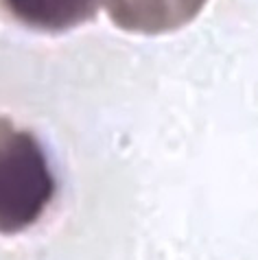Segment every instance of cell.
Segmentation results:
<instances>
[{
	"label": "cell",
	"mask_w": 258,
	"mask_h": 260,
	"mask_svg": "<svg viewBox=\"0 0 258 260\" xmlns=\"http://www.w3.org/2000/svg\"><path fill=\"white\" fill-rule=\"evenodd\" d=\"M55 197V177L38 138L0 116V234L35 225Z\"/></svg>",
	"instance_id": "obj_1"
},
{
	"label": "cell",
	"mask_w": 258,
	"mask_h": 260,
	"mask_svg": "<svg viewBox=\"0 0 258 260\" xmlns=\"http://www.w3.org/2000/svg\"><path fill=\"white\" fill-rule=\"evenodd\" d=\"M5 11L35 31L61 33L96 16L99 0H0Z\"/></svg>",
	"instance_id": "obj_3"
},
{
	"label": "cell",
	"mask_w": 258,
	"mask_h": 260,
	"mask_svg": "<svg viewBox=\"0 0 258 260\" xmlns=\"http://www.w3.org/2000/svg\"><path fill=\"white\" fill-rule=\"evenodd\" d=\"M114 24L129 33L160 35L192 22L208 0H101Z\"/></svg>",
	"instance_id": "obj_2"
}]
</instances>
